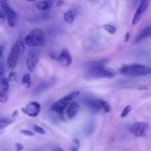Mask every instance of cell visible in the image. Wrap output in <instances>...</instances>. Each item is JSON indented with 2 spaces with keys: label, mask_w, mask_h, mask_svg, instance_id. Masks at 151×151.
I'll use <instances>...</instances> for the list:
<instances>
[{
  "label": "cell",
  "mask_w": 151,
  "mask_h": 151,
  "mask_svg": "<svg viewBox=\"0 0 151 151\" xmlns=\"http://www.w3.org/2000/svg\"><path fill=\"white\" fill-rule=\"evenodd\" d=\"M116 72L112 68L104 65L89 66L88 67L85 77L88 79H99V78H113L116 76Z\"/></svg>",
  "instance_id": "6da1fadb"
},
{
  "label": "cell",
  "mask_w": 151,
  "mask_h": 151,
  "mask_svg": "<svg viewBox=\"0 0 151 151\" xmlns=\"http://www.w3.org/2000/svg\"><path fill=\"white\" fill-rule=\"evenodd\" d=\"M22 83L24 86L26 88H29L31 86L32 81H31V76L29 74H25L23 76L22 80Z\"/></svg>",
  "instance_id": "ac0fdd59"
},
{
  "label": "cell",
  "mask_w": 151,
  "mask_h": 151,
  "mask_svg": "<svg viewBox=\"0 0 151 151\" xmlns=\"http://www.w3.org/2000/svg\"><path fill=\"white\" fill-rule=\"evenodd\" d=\"M24 41L22 39H19L16 41L14 45L10 50V53L7 59V66L8 69L13 70L16 68L17 61L19 60V57L24 52L25 48Z\"/></svg>",
  "instance_id": "3957f363"
},
{
  "label": "cell",
  "mask_w": 151,
  "mask_h": 151,
  "mask_svg": "<svg viewBox=\"0 0 151 151\" xmlns=\"http://www.w3.org/2000/svg\"><path fill=\"white\" fill-rule=\"evenodd\" d=\"M100 100L102 106V109H103V111H104L106 113H109V112L111 111V107H110V105L109 104V103H107V102L103 100Z\"/></svg>",
  "instance_id": "ffe728a7"
},
{
  "label": "cell",
  "mask_w": 151,
  "mask_h": 151,
  "mask_svg": "<svg viewBox=\"0 0 151 151\" xmlns=\"http://www.w3.org/2000/svg\"><path fill=\"white\" fill-rule=\"evenodd\" d=\"M38 60H39V53L37 52V50H31L28 52L26 61L27 68L29 72H32L34 70L38 63Z\"/></svg>",
  "instance_id": "30bf717a"
},
{
  "label": "cell",
  "mask_w": 151,
  "mask_h": 151,
  "mask_svg": "<svg viewBox=\"0 0 151 151\" xmlns=\"http://www.w3.org/2000/svg\"><path fill=\"white\" fill-rule=\"evenodd\" d=\"M16 78H17V74H16V72H10L9 73L8 78H7L9 81H11V82L12 81H15Z\"/></svg>",
  "instance_id": "d4e9b609"
},
{
  "label": "cell",
  "mask_w": 151,
  "mask_h": 151,
  "mask_svg": "<svg viewBox=\"0 0 151 151\" xmlns=\"http://www.w3.org/2000/svg\"><path fill=\"white\" fill-rule=\"evenodd\" d=\"M41 105L38 102H31L22 109V111L30 117H36L41 111Z\"/></svg>",
  "instance_id": "9c48e42d"
},
{
  "label": "cell",
  "mask_w": 151,
  "mask_h": 151,
  "mask_svg": "<svg viewBox=\"0 0 151 151\" xmlns=\"http://www.w3.org/2000/svg\"><path fill=\"white\" fill-rule=\"evenodd\" d=\"M4 74V66H3L2 64L0 63V76L1 75H3Z\"/></svg>",
  "instance_id": "4dcf8cb0"
},
{
  "label": "cell",
  "mask_w": 151,
  "mask_h": 151,
  "mask_svg": "<svg viewBox=\"0 0 151 151\" xmlns=\"http://www.w3.org/2000/svg\"><path fill=\"white\" fill-rule=\"evenodd\" d=\"M47 87V83H41L40 85H38V86L36 87V88H35V91H36L37 93H40L41 91H42L43 90L45 89Z\"/></svg>",
  "instance_id": "cb8c5ba5"
},
{
  "label": "cell",
  "mask_w": 151,
  "mask_h": 151,
  "mask_svg": "<svg viewBox=\"0 0 151 151\" xmlns=\"http://www.w3.org/2000/svg\"><path fill=\"white\" fill-rule=\"evenodd\" d=\"M33 129L35 130V131L36 133H38V134H45V131H44V129H43L41 127L38 126V125H33Z\"/></svg>",
  "instance_id": "4316f807"
},
{
  "label": "cell",
  "mask_w": 151,
  "mask_h": 151,
  "mask_svg": "<svg viewBox=\"0 0 151 151\" xmlns=\"http://www.w3.org/2000/svg\"><path fill=\"white\" fill-rule=\"evenodd\" d=\"M15 147H16V150L17 151H20V150H24V145L22 144H21V143H16L15 144Z\"/></svg>",
  "instance_id": "f1b7e54d"
},
{
  "label": "cell",
  "mask_w": 151,
  "mask_h": 151,
  "mask_svg": "<svg viewBox=\"0 0 151 151\" xmlns=\"http://www.w3.org/2000/svg\"><path fill=\"white\" fill-rule=\"evenodd\" d=\"M151 36V26L146 27L145 28L142 29V31H140L139 33L137 35V36L136 37L135 40L134 41V44H137L138 43L141 42L143 40L146 39V38H149Z\"/></svg>",
  "instance_id": "4fadbf2b"
},
{
  "label": "cell",
  "mask_w": 151,
  "mask_h": 151,
  "mask_svg": "<svg viewBox=\"0 0 151 151\" xmlns=\"http://www.w3.org/2000/svg\"><path fill=\"white\" fill-rule=\"evenodd\" d=\"M80 106L77 102H71L66 109V114L69 119H73L79 111Z\"/></svg>",
  "instance_id": "5bb4252c"
},
{
  "label": "cell",
  "mask_w": 151,
  "mask_h": 151,
  "mask_svg": "<svg viewBox=\"0 0 151 151\" xmlns=\"http://www.w3.org/2000/svg\"><path fill=\"white\" fill-rule=\"evenodd\" d=\"M20 133L24 136H26V137H34L35 136V134H34L32 131H29V130L27 129H22L20 130Z\"/></svg>",
  "instance_id": "603a6c76"
},
{
  "label": "cell",
  "mask_w": 151,
  "mask_h": 151,
  "mask_svg": "<svg viewBox=\"0 0 151 151\" xmlns=\"http://www.w3.org/2000/svg\"><path fill=\"white\" fill-rule=\"evenodd\" d=\"M63 150V149L60 148V147H57V148H56V149H55V150Z\"/></svg>",
  "instance_id": "d590c367"
},
{
  "label": "cell",
  "mask_w": 151,
  "mask_h": 151,
  "mask_svg": "<svg viewBox=\"0 0 151 151\" xmlns=\"http://www.w3.org/2000/svg\"><path fill=\"white\" fill-rule=\"evenodd\" d=\"M63 4H64V1H63V0H59L57 2V6L58 7H60V6L63 5Z\"/></svg>",
  "instance_id": "d6a6232c"
},
{
  "label": "cell",
  "mask_w": 151,
  "mask_h": 151,
  "mask_svg": "<svg viewBox=\"0 0 151 151\" xmlns=\"http://www.w3.org/2000/svg\"><path fill=\"white\" fill-rule=\"evenodd\" d=\"M3 52H4V47L3 45H0V58L2 57Z\"/></svg>",
  "instance_id": "1f68e13d"
},
{
  "label": "cell",
  "mask_w": 151,
  "mask_h": 151,
  "mask_svg": "<svg viewBox=\"0 0 151 151\" xmlns=\"http://www.w3.org/2000/svg\"><path fill=\"white\" fill-rule=\"evenodd\" d=\"M0 5L5 12L9 26L11 27L16 26V22H17V15H16V12L9 6L7 1H0Z\"/></svg>",
  "instance_id": "52a82bcc"
},
{
  "label": "cell",
  "mask_w": 151,
  "mask_h": 151,
  "mask_svg": "<svg viewBox=\"0 0 151 151\" xmlns=\"http://www.w3.org/2000/svg\"><path fill=\"white\" fill-rule=\"evenodd\" d=\"M6 14L4 10L2 8H0V23H4L5 22Z\"/></svg>",
  "instance_id": "83f0119b"
},
{
  "label": "cell",
  "mask_w": 151,
  "mask_h": 151,
  "mask_svg": "<svg viewBox=\"0 0 151 151\" xmlns=\"http://www.w3.org/2000/svg\"><path fill=\"white\" fill-rule=\"evenodd\" d=\"M7 91L0 90V103H4L7 101Z\"/></svg>",
  "instance_id": "44dd1931"
},
{
  "label": "cell",
  "mask_w": 151,
  "mask_h": 151,
  "mask_svg": "<svg viewBox=\"0 0 151 151\" xmlns=\"http://www.w3.org/2000/svg\"><path fill=\"white\" fill-rule=\"evenodd\" d=\"M0 1H7V0H0Z\"/></svg>",
  "instance_id": "74e56055"
},
{
  "label": "cell",
  "mask_w": 151,
  "mask_h": 151,
  "mask_svg": "<svg viewBox=\"0 0 151 151\" xmlns=\"http://www.w3.org/2000/svg\"><path fill=\"white\" fill-rule=\"evenodd\" d=\"M103 28L110 34H114L116 31V27L114 26H113L111 24H106L103 25Z\"/></svg>",
  "instance_id": "d6986e66"
},
{
  "label": "cell",
  "mask_w": 151,
  "mask_h": 151,
  "mask_svg": "<svg viewBox=\"0 0 151 151\" xmlns=\"http://www.w3.org/2000/svg\"><path fill=\"white\" fill-rule=\"evenodd\" d=\"M63 18L66 23H72L75 19V15H74L73 11L72 10H68L65 12L63 15Z\"/></svg>",
  "instance_id": "e0dca14e"
},
{
  "label": "cell",
  "mask_w": 151,
  "mask_h": 151,
  "mask_svg": "<svg viewBox=\"0 0 151 151\" xmlns=\"http://www.w3.org/2000/svg\"><path fill=\"white\" fill-rule=\"evenodd\" d=\"M25 44L30 47H41L46 44V35L44 31L41 29H32L24 38Z\"/></svg>",
  "instance_id": "277c9868"
},
{
  "label": "cell",
  "mask_w": 151,
  "mask_h": 151,
  "mask_svg": "<svg viewBox=\"0 0 151 151\" xmlns=\"http://www.w3.org/2000/svg\"><path fill=\"white\" fill-rule=\"evenodd\" d=\"M58 60L64 66H69L72 62V58L67 50H63L58 57Z\"/></svg>",
  "instance_id": "7c38bea8"
},
{
  "label": "cell",
  "mask_w": 151,
  "mask_h": 151,
  "mask_svg": "<svg viewBox=\"0 0 151 151\" xmlns=\"http://www.w3.org/2000/svg\"><path fill=\"white\" fill-rule=\"evenodd\" d=\"M27 1H30V2H31V1H36V0H27Z\"/></svg>",
  "instance_id": "8d00e7d4"
},
{
  "label": "cell",
  "mask_w": 151,
  "mask_h": 151,
  "mask_svg": "<svg viewBox=\"0 0 151 151\" xmlns=\"http://www.w3.org/2000/svg\"><path fill=\"white\" fill-rule=\"evenodd\" d=\"M86 106L91 114H97L102 109L101 103L100 100H94V99H88L86 101Z\"/></svg>",
  "instance_id": "8fae6325"
},
{
  "label": "cell",
  "mask_w": 151,
  "mask_h": 151,
  "mask_svg": "<svg viewBox=\"0 0 151 151\" xmlns=\"http://www.w3.org/2000/svg\"><path fill=\"white\" fill-rule=\"evenodd\" d=\"M149 125L147 122H137L133 124L130 128V131L137 137H145L147 136Z\"/></svg>",
  "instance_id": "8992f818"
},
{
  "label": "cell",
  "mask_w": 151,
  "mask_h": 151,
  "mask_svg": "<svg viewBox=\"0 0 151 151\" xmlns=\"http://www.w3.org/2000/svg\"><path fill=\"white\" fill-rule=\"evenodd\" d=\"M0 87L3 91H7L9 89V81L4 77V75L0 76Z\"/></svg>",
  "instance_id": "2e32d148"
},
{
  "label": "cell",
  "mask_w": 151,
  "mask_h": 151,
  "mask_svg": "<svg viewBox=\"0 0 151 151\" xmlns=\"http://www.w3.org/2000/svg\"><path fill=\"white\" fill-rule=\"evenodd\" d=\"M149 4H150V0H141L140 4L134 14V17L132 19V24L137 25L141 19L142 18V16L145 13L147 9L148 8Z\"/></svg>",
  "instance_id": "ba28073f"
},
{
  "label": "cell",
  "mask_w": 151,
  "mask_h": 151,
  "mask_svg": "<svg viewBox=\"0 0 151 151\" xmlns=\"http://www.w3.org/2000/svg\"><path fill=\"white\" fill-rule=\"evenodd\" d=\"M119 72L122 75L131 77H142L151 74V68L142 64L123 65L119 69Z\"/></svg>",
  "instance_id": "7a4b0ae2"
},
{
  "label": "cell",
  "mask_w": 151,
  "mask_h": 151,
  "mask_svg": "<svg viewBox=\"0 0 151 151\" xmlns=\"http://www.w3.org/2000/svg\"><path fill=\"white\" fill-rule=\"evenodd\" d=\"M131 109H132V107H131V106H125V109H123V111H122V113H121V118H125V116H128V114H129V113L131 112Z\"/></svg>",
  "instance_id": "7402d4cb"
},
{
  "label": "cell",
  "mask_w": 151,
  "mask_h": 151,
  "mask_svg": "<svg viewBox=\"0 0 151 151\" xmlns=\"http://www.w3.org/2000/svg\"><path fill=\"white\" fill-rule=\"evenodd\" d=\"M52 2L50 0H44V1H41L36 4V7L40 10H47L50 9L51 7Z\"/></svg>",
  "instance_id": "9a60e30c"
},
{
  "label": "cell",
  "mask_w": 151,
  "mask_h": 151,
  "mask_svg": "<svg viewBox=\"0 0 151 151\" xmlns=\"http://www.w3.org/2000/svg\"><path fill=\"white\" fill-rule=\"evenodd\" d=\"M130 38H131V34H130L129 32H127L125 36V42H128L129 41Z\"/></svg>",
  "instance_id": "f546056e"
},
{
  "label": "cell",
  "mask_w": 151,
  "mask_h": 151,
  "mask_svg": "<svg viewBox=\"0 0 151 151\" xmlns=\"http://www.w3.org/2000/svg\"><path fill=\"white\" fill-rule=\"evenodd\" d=\"M17 115H18V111L16 110L14 112H13V117H15V116H17Z\"/></svg>",
  "instance_id": "e575fe53"
},
{
  "label": "cell",
  "mask_w": 151,
  "mask_h": 151,
  "mask_svg": "<svg viewBox=\"0 0 151 151\" xmlns=\"http://www.w3.org/2000/svg\"><path fill=\"white\" fill-rule=\"evenodd\" d=\"M80 92L79 91H73V92L70 93L69 94H67L65 97H62L60 100H57L55 103H53L51 106V111L55 112V113L59 114H63L64 113L65 111L69 106V103L72 101L75 98L78 97L79 96Z\"/></svg>",
  "instance_id": "5b68a950"
},
{
  "label": "cell",
  "mask_w": 151,
  "mask_h": 151,
  "mask_svg": "<svg viewBox=\"0 0 151 151\" xmlns=\"http://www.w3.org/2000/svg\"><path fill=\"white\" fill-rule=\"evenodd\" d=\"M5 129H6L5 127H1V126H0V136H1V134H2L4 132V131H5Z\"/></svg>",
  "instance_id": "836d02e7"
},
{
  "label": "cell",
  "mask_w": 151,
  "mask_h": 151,
  "mask_svg": "<svg viewBox=\"0 0 151 151\" xmlns=\"http://www.w3.org/2000/svg\"><path fill=\"white\" fill-rule=\"evenodd\" d=\"M73 146H72V147L71 148V150H79V146H80V142L79 140L78 139H75L73 140Z\"/></svg>",
  "instance_id": "484cf974"
}]
</instances>
